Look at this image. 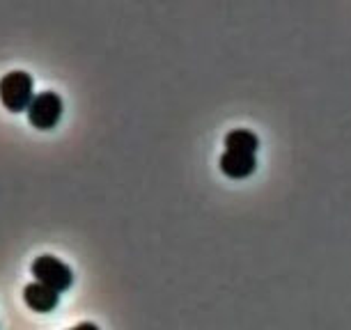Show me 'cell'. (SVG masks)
Instances as JSON below:
<instances>
[{"label":"cell","mask_w":351,"mask_h":330,"mask_svg":"<svg viewBox=\"0 0 351 330\" xmlns=\"http://www.w3.org/2000/svg\"><path fill=\"white\" fill-rule=\"evenodd\" d=\"M69 330H99L97 323H92V321H83V323H76L74 328H69Z\"/></svg>","instance_id":"cell-7"},{"label":"cell","mask_w":351,"mask_h":330,"mask_svg":"<svg viewBox=\"0 0 351 330\" xmlns=\"http://www.w3.org/2000/svg\"><path fill=\"white\" fill-rule=\"evenodd\" d=\"M32 76L23 69H14L8 71L3 78H0V101L12 113H19V110H28V105L32 103Z\"/></svg>","instance_id":"cell-1"},{"label":"cell","mask_w":351,"mask_h":330,"mask_svg":"<svg viewBox=\"0 0 351 330\" xmlns=\"http://www.w3.org/2000/svg\"><path fill=\"white\" fill-rule=\"evenodd\" d=\"M32 275H35L37 282L56 289L58 294L67 292L74 282V273L64 262H60L53 255H39L35 262H32Z\"/></svg>","instance_id":"cell-2"},{"label":"cell","mask_w":351,"mask_h":330,"mask_svg":"<svg viewBox=\"0 0 351 330\" xmlns=\"http://www.w3.org/2000/svg\"><path fill=\"white\" fill-rule=\"evenodd\" d=\"M257 161L255 154H241V151H228L221 154V170L232 179H246L255 173Z\"/></svg>","instance_id":"cell-5"},{"label":"cell","mask_w":351,"mask_h":330,"mask_svg":"<svg viewBox=\"0 0 351 330\" xmlns=\"http://www.w3.org/2000/svg\"><path fill=\"white\" fill-rule=\"evenodd\" d=\"M260 147V138L248 129H234L225 136V149L228 151H241V154H255Z\"/></svg>","instance_id":"cell-6"},{"label":"cell","mask_w":351,"mask_h":330,"mask_svg":"<svg viewBox=\"0 0 351 330\" xmlns=\"http://www.w3.org/2000/svg\"><path fill=\"white\" fill-rule=\"evenodd\" d=\"M23 301L35 312H51V309H56L58 301H60V294L56 289L42 285V282H30L23 289Z\"/></svg>","instance_id":"cell-4"},{"label":"cell","mask_w":351,"mask_h":330,"mask_svg":"<svg viewBox=\"0 0 351 330\" xmlns=\"http://www.w3.org/2000/svg\"><path fill=\"white\" fill-rule=\"evenodd\" d=\"M62 115V99L58 92L44 90L28 105V120L35 129H53Z\"/></svg>","instance_id":"cell-3"}]
</instances>
